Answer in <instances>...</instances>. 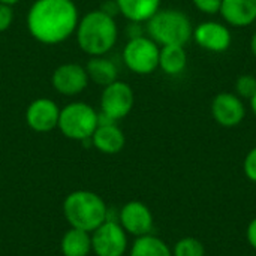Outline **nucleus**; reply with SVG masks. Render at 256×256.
<instances>
[{
  "instance_id": "obj_12",
  "label": "nucleus",
  "mask_w": 256,
  "mask_h": 256,
  "mask_svg": "<svg viewBox=\"0 0 256 256\" xmlns=\"http://www.w3.org/2000/svg\"><path fill=\"white\" fill-rule=\"evenodd\" d=\"M194 40L208 52H225L232 44L230 28L218 21H204L194 28Z\"/></svg>"
},
{
  "instance_id": "obj_17",
  "label": "nucleus",
  "mask_w": 256,
  "mask_h": 256,
  "mask_svg": "<svg viewBox=\"0 0 256 256\" xmlns=\"http://www.w3.org/2000/svg\"><path fill=\"white\" fill-rule=\"evenodd\" d=\"M86 70H87L88 80L100 86L102 88L118 80V69L116 63L106 58L105 56L90 57V60L86 64Z\"/></svg>"
},
{
  "instance_id": "obj_20",
  "label": "nucleus",
  "mask_w": 256,
  "mask_h": 256,
  "mask_svg": "<svg viewBox=\"0 0 256 256\" xmlns=\"http://www.w3.org/2000/svg\"><path fill=\"white\" fill-rule=\"evenodd\" d=\"M129 256H172V250L162 238L147 234L135 238Z\"/></svg>"
},
{
  "instance_id": "obj_27",
  "label": "nucleus",
  "mask_w": 256,
  "mask_h": 256,
  "mask_svg": "<svg viewBox=\"0 0 256 256\" xmlns=\"http://www.w3.org/2000/svg\"><path fill=\"white\" fill-rule=\"evenodd\" d=\"M99 9L104 10L105 14L111 15V16H116V14H118V6H117L116 0H106Z\"/></svg>"
},
{
  "instance_id": "obj_26",
  "label": "nucleus",
  "mask_w": 256,
  "mask_h": 256,
  "mask_svg": "<svg viewBox=\"0 0 256 256\" xmlns=\"http://www.w3.org/2000/svg\"><path fill=\"white\" fill-rule=\"evenodd\" d=\"M246 240L252 246V249L256 250V216L249 222V225L246 228Z\"/></svg>"
},
{
  "instance_id": "obj_1",
  "label": "nucleus",
  "mask_w": 256,
  "mask_h": 256,
  "mask_svg": "<svg viewBox=\"0 0 256 256\" xmlns=\"http://www.w3.org/2000/svg\"><path fill=\"white\" fill-rule=\"evenodd\" d=\"M80 21L74 0H36L27 12L32 38L45 45H57L75 34Z\"/></svg>"
},
{
  "instance_id": "obj_28",
  "label": "nucleus",
  "mask_w": 256,
  "mask_h": 256,
  "mask_svg": "<svg viewBox=\"0 0 256 256\" xmlns=\"http://www.w3.org/2000/svg\"><path fill=\"white\" fill-rule=\"evenodd\" d=\"M250 51H252V54L256 57V32L252 34V38H250Z\"/></svg>"
},
{
  "instance_id": "obj_9",
  "label": "nucleus",
  "mask_w": 256,
  "mask_h": 256,
  "mask_svg": "<svg viewBox=\"0 0 256 256\" xmlns=\"http://www.w3.org/2000/svg\"><path fill=\"white\" fill-rule=\"evenodd\" d=\"M212 117L222 128H236L246 117V105L240 96L231 92L218 93L212 100Z\"/></svg>"
},
{
  "instance_id": "obj_29",
  "label": "nucleus",
  "mask_w": 256,
  "mask_h": 256,
  "mask_svg": "<svg viewBox=\"0 0 256 256\" xmlns=\"http://www.w3.org/2000/svg\"><path fill=\"white\" fill-rule=\"evenodd\" d=\"M249 102H250V110H252V112L255 114V117H256V93L254 94V98H252Z\"/></svg>"
},
{
  "instance_id": "obj_14",
  "label": "nucleus",
  "mask_w": 256,
  "mask_h": 256,
  "mask_svg": "<svg viewBox=\"0 0 256 256\" xmlns=\"http://www.w3.org/2000/svg\"><path fill=\"white\" fill-rule=\"evenodd\" d=\"M92 146L104 154H117L124 148L126 136L123 130L117 126V122L99 123L93 132Z\"/></svg>"
},
{
  "instance_id": "obj_30",
  "label": "nucleus",
  "mask_w": 256,
  "mask_h": 256,
  "mask_svg": "<svg viewBox=\"0 0 256 256\" xmlns=\"http://www.w3.org/2000/svg\"><path fill=\"white\" fill-rule=\"evenodd\" d=\"M0 3L9 4V6H14V4H16V3H20V0H0Z\"/></svg>"
},
{
  "instance_id": "obj_15",
  "label": "nucleus",
  "mask_w": 256,
  "mask_h": 256,
  "mask_svg": "<svg viewBox=\"0 0 256 256\" xmlns=\"http://www.w3.org/2000/svg\"><path fill=\"white\" fill-rule=\"evenodd\" d=\"M219 14L232 27H248L256 21V0H222Z\"/></svg>"
},
{
  "instance_id": "obj_6",
  "label": "nucleus",
  "mask_w": 256,
  "mask_h": 256,
  "mask_svg": "<svg viewBox=\"0 0 256 256\" xmlns=\"http://www.w3.org/2000/svg\"><path fill=\"white\" fill-rule=\"evenodd\" d=\"M160 46L150 36H135L123 48V62L126 68L136 75H150L159 69Z\"/></svg>"
},
{
  "instance_id": "obj_2",
  "label": "nucleus",
  "mask_w": 256,
  "mask_h": 256,
  "mask_svg": "<svg viewBox=\"0 0 256 256\" xmlns=\"http://www.w3.org/2000/svg\"><path fill=\"white\" fill-rule=\"evenodd\" d=\"M75 38L80 50L90 57L108 54L118 38V27L116 18L100 9L88 10L80 18Z\"/></svg>"
},
{
  "instance_id": "obj_4",
  "label": "nucleus",
  "mask_w": 256,
  "mask_h": 256,
  "mask_svg": "<svg viewBox=\"0 0 256 256\" xmlns=\"http://www.w3.org/2000/svg\"><path fill=\"white\" fill-rule=\"evenodd\" d=\"M148 36L159 45H186L192 39L194 27L189 16L178 9H159L147 22Z\"/></svg>"
},
{
  "instance_id": "obj_19",
  "label": "nucleus",
  "mask_w": 256,
  "mask_h": 256,
  "mask_svg": "<svg viewBox=\"0 0 256 256\" xmlns=\"http://www.w3.org/2000/svg\"><path fill=\"white\" fill-rule=\"evenodd\" d=\"M63 256H88L92 252V234L78 228H70L64 232L60 242Z\"/></svg>"
},
{
  "instance_id": "obj_18",
  "label": "nucleus",
  "mask_w": 256,
  "mask_h": 256,
  "mask_svg": "<svg viewBox=\"0 0 256 256\" xmlns=\"http://www.w3.org/2000/svg\"><path fill=\"white\" fill-rule=\"evenodd\" d=\"M188 64V52L183 45H165L159 50V69L170 75H180Z\"/></svg>"
},
{
  "instance_id": "obj_10",
  "label": "nucleus",
  "mask_w": 256,
  "mask_h": 256,
  "mask_svg": "<svg viewBox=\"0 0 256 256\" xmlns=\"http://www.w3.org/2000/svg\"><path fill=\"white\" fill-rule=\"evenodd\" d=\"M90 80L86 70V66L78 63H63L57 66L51 76V84L54 90L63 96H76L82 93Z\"/></svg>"
},
{
  "instance_id": "obj_13",
  "label": "nucleus",
  "mask_w": 256,
  "mask_h": 256,
  "mask_svg": "<svg viewBox=\"0 0 256 256\" xmlns=\"http://www.w3.org/2000/svg\"><path fill=\"white\" fill-rule=\"evenodd\" d=\"M118 224L126 231V234L134 237L152 234L154 226L150 208L140 201H130L122 207L118 213Z\"/></svg>"
},
{
  "instance_id": "obj_11",
  "label": "nucleus",
  "mask_w": 256,
  "mask_h": 256,
  "mask_svg": "<svg viewBox=\"0 0 256 256\" xmlns=\"http://www.w3.org/2000/svg\"><path fill=\"white\" fill-rule=\"evenodd\" d=\"M58 117V105L48 98H38L32 100L26 110V123L38 134H46L57 129Z\"/></svg>"
},
{
  "instance_id": "obj_23",
  "label": "nucleus",
  "mask_w": 256,
  "mask_h": 256,
  "mask_svg": "<svg viewBox=\"0 0 256 256\" xmlns=\"http://www.w3.org/2000/svg\"><path fill=\"white\" fill-rule=\"evenodd\" d=\"M192 3L198 10L207 15L219 14L220 6H222V0H192Z\"/></svg>"
},
{
  "instance_id": "obj_3",
  "label": "nucleus",
  "mask_w": 256,
  "mask_h": 256,
  "mask_svg": "<svg viewBox=\"0 0 256 256\" xmlns=\"http://www.w3.org/2000/svg\"><path fill=\"white\" fill-rule=\"evenodd\" d=\"M63 214L70 228H78L92 234L108 219V207L98 194L75 190L64 198Z\"/></svg>"
},
{
  "instance_id": "obj_24",
  "label": "nucleus",
  "mask_w": 256,
  "mask_h": 256,
  "mask_svg": "<svg viewBox=\"0 0 256 256\" xmlns=\"http://www.w3.org/2000/svg\"><path fill=\"white\" fill-rule=\"evenodd\" d=\"M243 171L252 183H256V147L246 154L243 162Z\"/></svg>"
},
{
  "instance_id": "obj_8",
  "label": "nucleus",
  "mask_w": 256,
  "mask_h": 256,
  "mask_svg": "<svg viewBox=\"0 0 256 256\" xmlns=\"http://www.w3.org/2000/svg\"><path fill=\"white\" fill-rule=\"evenodd\" d=\"M135 104V94L129 84L124 81H114L104 87L100 94V112L114 122L129 116Z\"/></svg>"
},
{
  "instance_id": "obj_25",
  "label": "nucleus",
  "mask_w": 256,
  "mask_h": 256,
  "mask_svg": "<svg viewBox=\"0 0 256 256\" xmlns=\"http://www.w3.org/2000/svg\"><path fill=\"white\" fill-rule=\"evenodd\" d=\"M14 22V9L9 4L0 3V33L6 32Z\"/></svg>"
},
{
  "instance_id": "obj_5",
  "label": "nucleus",
  "mask_w": 256,
  "mask_h": 256,
  "mask_svg": "<svg viewBox=\"0 0 256 256\" xmlns=\"http://www.w3.org/2000/svg\"><path fill=\"white\" fill-rule=\"evenodd\" d=\"M99 114L86 102H70L60 110L57 129L69 140L90 141L98 128Z\"/></svg>"
},
{
  "instance_id": "obj_22",
  "label": "nucleus",
  "mask_w": 256,
  "mask_h": 256,
  "mask_svg": "<svg viewBox=\"0 0 256 256\" xmlns=\"http://www.w3.org/2000/svg\"><path fill=\"white\" fill-rule=\"evenodd\" d=\"M256 93V76L250 74L240 75L236 81V94L243 100H250Z\"/></svg>"
},
{
  "instance_id": "obj_21",
  "label": "nucleus",
  "mask_w": 256,
  "mask_h": 256,
  "mask_svg": "<svg viewBox=\"0 0 256 256\" xmlns=\"http://www.w3.org/2000/svg\"><path fill=\"white\" fill-rule=\"evenodd\" d=\"M171 250L172 256H206V248L202 242L195 237L180 238Z\"/></svg>"
},
{
  "instance_id": "obj_7",
  "label": "nucleus",
  "mask_w": 256,
  "mask_h": 256,
  "mask_svg": "<svg viewBox=\"0 0 256 256\" xmlns=\"http://www.w3.org/2000/svg\"><path fill=\"white\" fill-rule=\"evenodd\" d=\"M128 250V234L117 220L106 219L92 232V252L96 256H123Z\"/></svg>"
},
{
  "instance_id": "obj_16",
  "label": "nucleus",
  "mask_w": 256,
  "mask_h": 256,
  "mask_svg": "<svg viewBox=\"0 0 256 256\" xmlns=\"http://www.w3.org/2000/svg\"><path fill=\"white\" fill-rule=\"evenodd\" d=\"M118 12L130 22H147L159 9L162 0H116Z\"/></svg>"
}]
</instances>
